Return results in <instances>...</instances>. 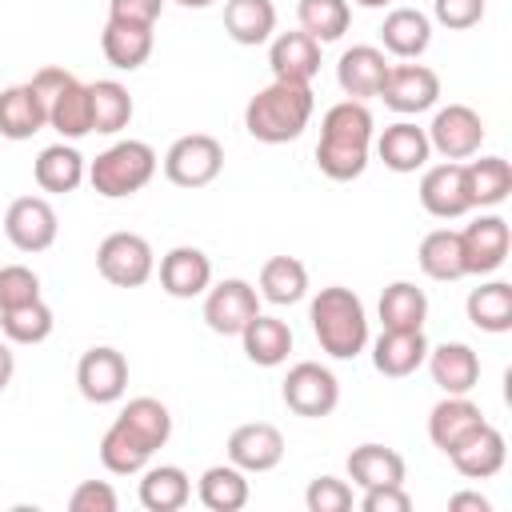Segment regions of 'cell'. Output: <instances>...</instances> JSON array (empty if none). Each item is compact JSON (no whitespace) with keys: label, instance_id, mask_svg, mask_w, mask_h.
I'll return each mask as SVG.
<instances>
[{"label":"cell","instance_id":"cell-48","mask_svg":"<svg viewBox=\"0 0 512 512\" xmlns=\"http://www.w3.org/2000/svg\"><path fill=\"white\" fill-rule=\"evenodd\" d=\"M360 508L364 512H408L412 496L404 492V484H376V488H364Z\"/></svg>","mask_w":512,"mask_h":512},{"label":"cell","instance_id":"cell-29","mask_svg":"<svg viewBox=\"0 0 512 512\" xmlns=\"http://www.w3.org/2000/svg\"><path fill=\"white\" fill-rule=\"evenodd\" d=\"M192 500V480L180 464H148L140 472V504L148 512H180Z\"/></svg>","mask_w":512,"mask_h":512},{"label":"cell","instance_id":"cell-50","mask_svg":"<svg viewBox=\"0 0 512 512\" xmlns=\"http://www.w3.org/2000/svg\"><path fill=\"white\" fill-rule=\"evenodd\" d=\"M12 376H16V356H12V344L0 340V392L12 384Z\"/></svg>","mask_w":512,"mask_h":512},{"label":"cell","instance_id":"cell-51","mask_svg":"<svg viewBox=\"0 0 512 512\" xmlns=\"http://www.w3.org/2000/svg\"><path fill=\"white\" fill-rule=\"evenodd\" d=\"M176 4H180V8H212L216 0H176Z\"/></svg>","mask_w":512,"mask_h":512},{"label":"cell","instance_id":"cell-36","mask_svg":"<svg viewBox=\"0 0 512 512\" xmlns=\"http://www.w3.org/2000/svg\"><path fill=\"white\" fill-rule=\"evenodd\" d=\"M464 312H468L472 328H480V332H492V336L508 332L512 328V284L488 280V284L472 288L464 300Z\"/></svg>","mask_w":512,"mask_h":512},{"label":"cell","instance_id":"cell-34","mask_svg":"<svg viewBox=\"0 0 512 512\" xmlns=\"http://www.w3.org/2000/svg\"><path fill=\"white\" fill-rule=\"evenodd\" d=\"M464 184L472 208H496L512 192V164L504 156H480L464 164Z\"/></svg>","mask_w":512,"mask_h":512},{"label":"cell","instance_id":"cell-22","mask_svg":"<svg viewBox=\"0 0 512 512\" xmlns=\"http://www.w3.org/2000/svg\"><path fill=\"white\" fill-rule=\"evenodd\" d=\"M268 64H272V80L312 84V76L320 72V40H312L300 28L296 32H280V36H272Z\"/></svg>","mask_w":512,"mask_h":512},{"label":"cell","instance_id":"cell-15","mask_svg":"<svg viewBox=\"0 0 512 512\" xmlns=\"http://www.w3.org/2000/svg\"><path fill=\"white\" fill-rule=\"evenodd\" d=\"M280 460H284V436H280L276 424L252 420V424L232 428V436H228V464L244 468L248 476L252 472L260 476V472H272Z\"/></svg>","mask_w":512,"mask_h":512},{"label":"cell","instance_id":"cell-17","mask_svg":"<svg viewBox=\"0 0 512 512\" xmlns=\"http://www.w3.org/2000/svg\"><path fill=\"white\" fill-rule=\"evenodd\" d=\"M212 284V260L208 252L192 248V244H176L160 256V288L172 296V300H192V296H204Z\"/></svg>","mask_w":512,"mask_h":512},{"label":"cell","instance_id":"cell-19","mask_svg":"<svg viewBox=\"0 0 512 512\" xmlns=\"http://www.w3.org/2000/svg\"><path fill=\"white\" fill-rule=\"evenodd\" d=\"M448 460H452V468H456L460 476H468V480H488V476H496V472L504 468V460H508L504 432L484 420L464 444H456V448L448 452Z\"/></svg>","mask_w":512,"mask_h":512},{"label":"cell","instance_id":"cell-25","mask_svg":"<svg viewBox=\"0 0 512 512\" xmlns=\"http://www.w3.org/2000/svg\"><path fill=\"white\" fill-rule=\"evenodd\" d=\"M484 424L480 404H472L468 396H444L432 412H428V440L448 456L456 444H464L476 428Z\"/></svg>","mask_w":512,"mask_h":512},{"label":"cell","instance_id":"cell-11","mask_svg":"<svg viewBox=\"0 0 512 512\" xmlns=\"http://www.w3.org/2000/svg\"><path fill=\"white\" fill-rule=\"evenodd\" d=\"M76 388L88 404H116L128 392V360L112 344H96L76 364Z\"/></svg>","mask_w":512,"mask_h":512},{"label":"cell","instance_id":"cell-23","mask_svg":"<svg viewBox=\"0 0 512 512\" xmlns=\"http://www.w3.org/2000/svg\"><path fill=\"white\" fill-rule=\"evenodd\" d=\"M428 356V340H424V328L416 332H400V328H384L372 344V368L380 376H392V380H404L412 376Z\"/></svg>","mask_w":512,"mask_h":512},{"label":"cell","instance_id":"cell-30","mask_svg":"<svg viewBox=\"0 0 512 512\" xmlns=\"http://www.w3.org/2000/svg\"><path fill=\"white\" fill-rule=\"evenodd\" d=\"M404 456L388 444H356L348 452V480L364 492L376 484H404Z\"/></svg>","mask_w":512,"mask_h":512},{"label":"cell","instance_id":"cell-21","mask_svg":"<svg viewBox=\"0 0 512 512\" xmlns=\"http://www.w3.org/2000/svg\"><path fill=\"white\" fill-rule=\"evenodd\" d=\"M152 456H156V448H152L124 416H116V420L108 424V432L100 436V464H104L112 476H140V472L152 464Z\"/></svg>","mask_w":512,"mask_h":512},{"label":"cell","instance_id":"cell-44","mask_svg":"<svg viewBox=\"0 0 512 512\" xmlns=\"http://www.w3.org/2000/svg\"><path fill=\"white\" fill-rule=\"evenodd\" d=\"M308 512H348L352 508V484L340 476H316L304 492Z\"/></svg>","mask_w":512,"mask_h":512},{"label":"cell","instance_id":"cell-31","mask_svg":"<svg viewBox=\"0 0 512 512\" xmlns=\"http://www.w3.org/2000/svg\"><path fill=\"white\" fill-rule=\"evenodd\" d=\"M196 496L208 512H240L252 496L248 488V472L236 468V464H212L200 472L196 480Z\"/></svg>","mask_w":512,"mask_h":512},{"label":"cell","instance_id":"cell-4","mask_svg":"<svg viewBox=\"0 0 512 512\" xmlns=\"http://www.w3.org/2000/svg\"><path fill=\"white\" fill-rule=\"evenodd\" d=\"M156 168H160V156H156L152 144H144V140H116V144H108L88 164V184L104 200H124V196H136L140 188H148Z\"/></svg>","mask_w":512,"mask_h":512},{"label":"cell","instance_id":"cell-12","mask_svg":"<svg viewBox=\"0 0 512 512\" xmlns=\"http://www.w3.org/2000/svg\"><path fill=\"white\" fill-rule=\"evenodd\" d=\"M380 100L392 112H400V116H420V112L436 108V100H440V76L428 64H412V60L388 64Z\"/></svg>","mask_w":512,"mask_h":512},{"label":"cell","instance_id":"cell-41","mask_svg":"<svg viewBox=\"0 0 512 512\" xmlns=\"http://www.w3.org/2000/svg\"><path fill=\"white\" fill-rule=\"evenodd\" d=\"M296 20H300V32H308L320 44H332L348 32L352 8H348V0H300Z\"/></svg>","mask_w":512,"mask_h":512},{"label":"cell","instance_id":"cell-40","mask_svg":"<svg viewBox=\"0 0 512 512\" xmlns=\"http://www.w3.org/2000/svg\"><path fill=\"white\" fill-rule=\"evenodd\" d=\"M88 100H92V132L116 136V132H124L132 124L136 104H132L128 88L120 80H96V84H88Z\"/></svg>","mask_w":512,"mask_h":512},{"label":"cell","instance_id":"cell-10","mask_svg":"<svg viewBox=\"0 0 512 512\" xmlns=\"http://www.w3.org/2000/svg\"><path fill=\"white\" fill-rule=\"evenodd\" d=\"M56 232H60V220L44 196H16L4 212V236L12 240V248L28 256L48 252L56 244Z\"/></svg>","mask_w":512,"mask_h":512},{"label":"cell","instance_id":"cell-14","mask_svg":"<svg viewBox=\"0 0 512 512\" xmlns=\"http://www.w3.org/2000/svg\"><path fill=\"white\" fill-rule=\"evenodd\" d=\"M420 204L436 220L468 216L472 200H468V184H464V164L460 160H444V164L424 168V176H420Z\"/></svg>","mask_w":512,"mask_h":512},{"label":"cell","instance_id":"cell-9","mask_svg":"<svg viewBox=\"0 0 512 512\" xmlns=\"http://www.w3.org/2000/svg\"><path fill=\"white\" fill-rule=\"evenodd\" d=\"M424 132H428L432 152H440L444 160H472L480 152V144H484V120L468 104L436 108V116H432V124Z\"/></svg>","mask_w":512,"mask_h":512},{"label":"cell","instance_id":"cell-28","mask_svg":"<svg viewBox=\"0 0 512 512\" xmlns=\"http://www.w3.org/2000/svg\"><path fill=\"white\" fill-rule=\"evenodd\" d=\"M240 344H244V356L260 368H280L292 352V328L280 320V316H264L256 312L248 320V328L240 332Z\"/></svg>","mask_w":512,"mask_h":512},{"label":"cell","instance_id":"cell-7","mask_svg":"<svg viewBox=\"0 0 512 512\" xmlns=\"http://www.w3.org/2000/svg\"><path fill=\"white\" fill-rule=\"evenodd\" d=\"M224 168V144L208 132H188L164 152V176L176 188H204Z\"/></svg>","mask_w":512,"mask_h":512},{"label":"cell","instance_id":"cell-8","mask_svg":"<svg viewBox=\"0 0 512 512\" xmlns=\"http://www.w3.org/2000/svg\"><path fill=\"white\" fill-rule=\"evenodd\" d=\"M256 312H260V292H256V284H248L240 276L208 284V292H204V324L216 336H240Z\"/></svg>","mask_w":512,"mask_h":512},{"label":"cell","instance_id":"cell-5","mask_svg":"<svg viewBox=\"0 0 512 512\" xmlns=\"http://www.w3.org/2000/svg\"><path fill=\"white\" fill-rule=\"evenodd\" d=\"M96 268L116 288H140L156 272V252L140 232H108L96 248Z\"/></svg>","mask_w":512,"mask_h":512},{"label":"cell","instance_id":"cell-24","mask_svg":"<svg viewBox=\"0 0 512 512\" xmlns=\"http://www.w3.org/2000/svg\"><path fill=\"white\" fill-rule=\"evenodd\" d=\"M40 128H48V108L36 96V88L28 80L0 88V136L4 140H32Z\"/></svg>","mask_w":512,"mask_h":512},{"label":"cell","instance_id":"cell-26","mask_svg":"<svg viewBox=\"0 0 512 512\" xmlns=\"http://www.w3.org/2000/svg\"><path fill=\"white\" fill-rule=\"evenodd\" d=\"M380 44L396 60H416L432 44V20L420 8H392L380 24Z\"/></svg>","mask_w":512,"mask_h":512},{"label":"cell","instance_id":"cell-45","mask_svg":"<svg viewBox=\"0 0 512 512\" xmlns=\"http://www.w3.org/2000/svg\"><path fill=\"white\" fill-rule=\"evenodd\" d=\"M68 508L72 512H116L120 508V496L108 480H80L68 496Z\"/></svg>","mask_w":512,"mask_h":512},{"label":"cell","instance_id":"cell-20","mask_svg":"<svg viewBox=\"0 0 512 512\" xmlns=\"http://www.w3.org/2000/svg\"><path fill=\"white\" fill-rule=\"evenodd\" d=\"M376 156L384 160V168L408 176V172H420L428 168V156H432V144H428V132L412 120H396L388 124L380 136H376Z\"/></svg>","mask_w":512,"mask_h":512},{"label":"cell","instance_id":"cell-52","mask_svg":"<svg viewBox=\"0 0 512 512\" xmlns=\"http://www.w3.org/2000/svg\"><path fill=\"white\" fill-rule=\"evenodd\" d=\"M352 4H360V8H384V4H392V0H352Z\"/></svg>","mask_w":512,"mask_h":512},{"label":"cell","instance_id":"cell-35","mask_svg":"<svg viewBox=\"0 0 512 512\" xmlns=\"http://www.w3.org/2000/svg\"><path fill=\"white\" fill-rule=\"evenodd\" d=\"M260 300L268 304H300L308 296V268L296 256H268L260 268Z\"/></svg>","mask_w":512,"mask_h":512},{"label":"cell","instance_id":"cell-42","mask_svg":"<svg viewBox=\"0 0 512 512\" xmlns=\"http://www.w3.org/2000/svg\"><path fill=\"white\" fill-rule=\"evenodd\" d=\"M52 328H56V320H52V308L44 300L0 312V332L8 344H44L52 336Z\"/></svg>","mask_w":512,"mask_h":512},{"label":"cell","instance_id":"cell-46","mask_svg":"<svg viewBox=\"0 0 512 512\" xmlns=\"http://www.w3.org/2000/svg\"><path fill=\"white\" fill-rule=\"evenodd\" d=\"M432 20L452 32L476 28L484 20V0H432Z\"/></svg>","mask_w":512,"mask_h":512},{"label":"cell","instance_id":"cell-37","mask_svg":"<svg viewBox=\"0 0 512 512\" xmlns=\"http://www.w3.org/2000/svg\"><path fill=\"white\" fill-rule=\"evenodd\" d=\"M416 264L428 280H440V284H452L464 276V256H460V232L452 228H432L420 248H416Z\"/></svg>","mask_w":512,"mask_h":512},{"label":"cell","instance_id":"cell-49","mask_svg":"<svg viewBox=\"0 0 512 512\" xmlns=\"http://www.w3.org/2000/svg\"><path fill=\"white\" fill-rule=\"evenodd\" d=\"M448 508L452 512H492V504H488V496H480V492H456V496H448Z\"/></svg>","mask_w":512,"mask_h":512},{"label":"cell","instance_id":"cell-32","mask_svg":"<svg viewBox=\"0 0 512 512\" xmlns=\"http://www.w3.org/2000/svg\"><path fill=\"white\" fill-rule=\"evenodd\" d=\"M224 32L244 48H256V44L272 40L276 4L272 0H224Z\"/></svg>","mask_w":512,"mask_h":512},{"label":"cell","instance_id":"cell-16","mask_svg":"<svg viewBox=\"0 0 512 512\" xmlns=\"http://www.w3.org/2000/svg\"><path fill=\"white\" fill-rule=\"evenodd\" d=\"M384 76H388V56L384 48L376 44H352L340 52L336 60V84L348 100H368V96H380L384 88Z\"/></svg>","mask_w":512,"mask_h":512},{"label":"cell","instance_id":"cell-39","mask_svg":"<svg viewBox=\"0 0 512 512\" xmlns=\"http://www.w3.org/2000/svg\"><path fill=\"white\" fill-rule=\"evenodd\" d=\"M424 320H428V296L412 280H392L380 292V324L384 328L416 332V328H424Z\"/></svg>","mask_w":512,"mask_h":512},{"label":"cell","instance_id":"cell-27","mask_svg":"<svg viewBox=\"0 0 512 512\" xmlns=\"http://www.w3.org/2000/svg\"><path fill=\"white\" fill-rule=\"evenodd\" d=\"M32 176H36V184H40V192H56V196H64V192H76L84 180H88V164H84V156L76 152V144H48V148H40V156H36V164H32Z\"/></svg>","mask_w":512,"mask_h":512},{"label":"cell","instance_id":"cell-18","mask_svg":"<svg viewBox=\"0 0 512 512\" xmlns=\"http://www.w3.org/2000/svg\"><path fill=\"white\" fill-rule=\"evenodd\" d=\"M428 372H432V384L444 392V396H468L476 384H480V356L472 344L464 340H448L440 348H428L424 356Z\"/></svg>","mask_w":512,"mask_h":512},{"label":"cell","instance_id":"cell-38","mask_svg":"<svg viewBox=\"0 0 512 512\" xmlns=\"http://www.w3.org/2000/svg\"><path fill=\"white\" fill-rule=\"evenodd\" d=\"M48 128L60 132V140H84L92 132V100H88V84H80L76 76L64 84L60 96H52L48 104Z\"/></svg>","mask_w":512,"mask_h":512},{"label":"cell","instance_id":"cell-33","mask_svg":"<svg viewBox=\"0 0 512 512\" xmlns=\"http://www.w3.org/2000/svg\"><path fill=\"white\" fill-rule=\"evenodd\" d=\"M152 44H156L152 28H136V24H120V20H108L100 32V52L120 72H136L140 64H148Z\"/></svg>","mask_w":512,"mask_h":512},{"label":"cell","instance_id":"cell-3","mask_svg":"<svg viewBox=\"0 0 512 512\" xmlns=\"http://www.w3.org/2000/svg\"><path fill=\"white\" fill-rule=\"evenodd\" d=\"M308 320H312V332L320 340V348L332 356V360H352L368 348V312H364V300L344 288V284H328L312 296V308H308Z\"/></svg>","mask_w":512,"mask_h":512},{"label":"cell","instance_id":"cell-13","mask_svg":"<svg viewBox=\"0 0 512 512\" xmlns=\"http://www.w3.org/2000/svg\"><path fill=\"white\" fill-rule=\"evenodd\" d=\"M512 248V232L508 220L488 212L476 216L468 228H460V256H464V276H488L508 260Z\"/></svg>","mask_w":512,"mask_h":512},{"label":"cell","instance_id":"cell-6","mask_svg":"<svg viewBox=\"0 0 512 512\" xmlns=\"http://www.w3.org/2000/svg\"><path fill=\"white\" fill-rule=\"evenodd\" d=\"M280 396H284V404H288L296 416H304V420H324V416H332L336 404H340V380H336L332 368H324V364H316V360H300V364L288 368V376H284V384H280Z\"/></svg>","mask_w":512,"mask_h":512},{"label":"cell","instance_id":"cell-2","mask_svg":"<svg viewBox=\"0 0 512 512\" xmlns=\"http://www.w3.org/2000/svg\"><path fill=\"white\" fill-rule=\"evenodd\" d=\"M316 112V96L312 84H296V80H272L268 88H260L248 108H244V128L252 140L260 144H288L296 140L308 120Z\"/></svg>","mask_w":512,"mask_h":512},{"label":"cell","instance_id":"cell-47","mask_svg":"<svg viewBox=\"0 0 512 512\" xmlns=\"http://www.w3.org/2000/svg\"><path fill=\"white\" fill-rule=\"evenodd\" d=\"M164 12V0H108V20L136 24V28H156Z\"/></svg>","mask_w":512,"mask_h":512},{"label":"cell","instance_id":"cell-43","mask_svg":"<svg viewBox=\"0 0 512 512\" xmlns=\"http://www.w3.org/2000/svg\"><path fill=\"white\" fill-rule=\"evenodd\" d=\"M40 300V276L28 264H4L0 268V312Z\"/></svg>","mask_w":512,"mask_h":512},{"label":"cell","instance_id":"cell-1","mask_svg":"<svg viewBox=\"0 0 512 512\" xmlns=\"http://www.w3.org/2000/svg\"><path fill=\"white\" fill-rule=\"evenodd\" d=\"M372 156V112L364 100H340L320 120L316 168L328 180H356Z\"/></svg>","mask_w":512,"mask_h":512}]
</instances>
